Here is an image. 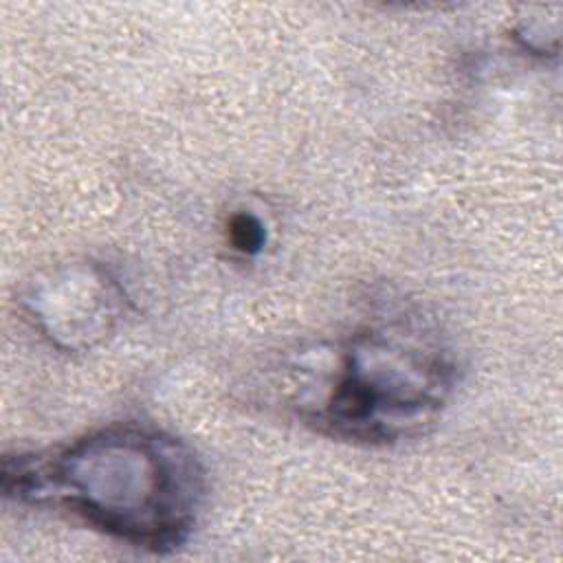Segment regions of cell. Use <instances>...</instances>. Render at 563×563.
<instances>
[{
	"label": "cell",
	"mask_w": 563,
	"mask_h": 563,
	"mask_svg": "<svg viewBox=\"0 0 563 563\" xmlns=\"http://www.w3.org/2000/svg\"><path fill=\"white\" fill-rule=\"evenodd\" d=\"M2 490L68 510L130 545L165 552L185 543L198 521L205 471L176 435L121 422L53 451L7 457Z\"/></svg>",
	"instance_id": "cell-1"
},
{
	"label": "cell",
	"mask_w": 563,
	"mask_h": 563,
	"mask_svg": "<svg viewBox=\"0 0 563 563\" xmlns=\"http://www.w3.org/2000/svg\"><path fill=\"white\" fill-rule=\"evenodd\" d=\"M317 387H297L295 409L317 431L389 444L433 424L455 387V363L424 328L365 325L321 354Z\"/></svg>",
	"instance_id": "cell-2"
},
{
	"label": "cell",
	"mask_w": 563,
	"mask_h": 563,
	"mask_svg": "<svg viewBox=\"0 0 563 563\" xmlns=\"http://www.w3.org/2000/svg\"><path fill=\"white\" fill-rule=\"evenodd\" d=\"M24 308L55 345L84 350L112 332L121 314L119 284L99 266L57 268L29 286Z\"/></svg>",
	"instance_id": "cell-3"
},
{
	"label": "cell",
	"mask_w": 563,
	"mask_h": 563,
	"mask_svg": "<svg viewBox=\"0 0 563 563\" xmlns=\"http://www.w3.org/2000/svg\"><path fill=\"white\" fill-rule=\"evenodd\" d=\"M229 242L242 255H255L266 242V231L262 220L255 213L240 211L229 220Z\"/></svg>",
	"instance_id": "cell-4"
}]
</instances>
